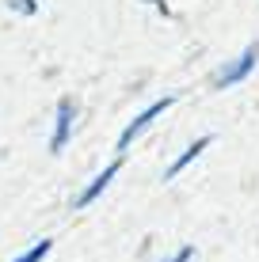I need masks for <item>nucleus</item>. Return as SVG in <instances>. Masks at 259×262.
Here are the masks:
<instances>
[{
  "instance_id": "nucleus-1",
  "label": "nucleus",
  "mask_w": 259,
  "mask_h": 262,
  "mask_svg": "<svg viewBox=\"0 0 259 262\" xmlns=\"http://www.w3.org/2000/svg\"><path fill=\"white\" fill-rule=\"evenodd\" d=\"M168 106H175V99H172V95H168V99H156V103H149L145 111H141L137 118H133V122L126 125V129H122V137H118V148H130V144H133V137H137V133L145 129V125H153V122L160 118V114L168 111Z\"/></svg>"
},
{
  "instance_id": "nucleus-2",
  "label": "nucleus",
  "mask_w": 259,
  "mask_h": 262,
  "mask_svg": "<svg viewBox=\"0 0 259 262\" xmlns=\"http://www.w3.org/2000/svg\"><path fill=\"white\" fill-rule=\"evenodd\" d=\"M255 61H259V46H248L240 57H233L225 69H221V76H217V84L221 88H229V84H240V80L248 76V72L255 69Z\"/></svg>"
},
{
  "instance_id": "nucleus-3",
  "label": "nucleus",
  "mask_w": 259,
  "mask_h": 262,
  "mask_svg": "<svg viewBox=\"0 0 259 262\" xmlns=\"http://www.w3.org/2000/svg\"><path fill=\"white\" fill-rule=\"evenodd\" d=\"M114 175H118V164H111V167H103V171H99V175H95V179H92V183H88V186H84V190H80V198H76V202H73V205H76V209H84V205H92V202H95V198H99V194L107 190V186H111V183H114Z\"/></svg>"
},
{
  "instance_id": "nucleus-4",
  "label": "nucleus",
  "mask_w": 259,
  "mask_h": 262,
  "mask_svg": "<svg viewBox=\"0 0 259 262\" xmlns=\"http://www.w3.org/2000/svg\"><path fill=\"white\" fill-rule=\"evenodd\" d=\"M69 133H73V103H57V122H53V141L50 148L61 152L69 144Z\"/></svg>"
},
{
  "instance_id": "nucleus-5",
  "label": "nucleus",
  "mask_w": 259,
  "mask_h": 262,
  "mask_svg": "<svg viewBox=\"0 0 259 262\" xmlns=\"http://www.w3.org/2000/svg\"><path fill=\"white\" fill-rule=\"evenodd\" d=\"M206 144H210V137H198L194 144H187V148L180 152V156H175V164H172V167L164 171V179H175V175H180V171H183L187 164H194V160H198L202 152H206Z\"/></svg>"
},
{
  "instance_id": "nucleus-6",
  "label": "nucleus",
  "mask_w": 259,
  "mask_h": 262,
  "mask_svg": "<svg viewBox=\"0 0 259 262\" xmlns=\"http://www.w3.org/2000/svg\"><path fill=\"white\" fill-rule=\"evenodd\" d=\"M46 255H50V239H42V243H34L31 251H23V255L15 258V262H42Z\"/></svg>"
},
{
  "instance_id": "nucleus-7",
  "label": "nucleus",
  "mask_w": 259,
  "mask_h": 262,
  "mask_svg": "<svg viewBox=\"0 0 259 262\" xmlns=\"http://www.w3.org/2000/svg\"><path fill=\"white\" fill-rule=\"evenodd\" d=\"M12 8L23 12V15H34V0H12Z\"/></svg>"
},
{
  "instance_id": "nucleus-8",
  "label": "nucleus",
  "mask_w": 259,
  "mask_h": 262,
  "mask_svg": "<svg viewBox=\"0 0 259 262\" xmlns=\"http://www.w3.org/2000/svg\"><path fill=\"white\" fill-rule=\"evenodd\" d=\"M191 258H194V251H191V247H183V251H180V255H172V258H168V262H191Z\"/></svg>"
}]
</instances>
